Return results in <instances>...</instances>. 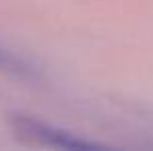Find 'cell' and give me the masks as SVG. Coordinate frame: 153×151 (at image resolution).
Wrapping results in <instances>:
<instances>
[{
  "label": "cell",
  "mask_w": 153,
  "mask_h": 151,
  "mask_svg": "<svg viewBox=\"0 0 153 151\" xmlns=\"http://www.w3.org/2000/svg\"><path fill=\"white\" fill-rule=\"evenodd\" d=\"M13 132L19 141L27 145H44V147H58V149H95L100 145L89 143L85 139H79L76 135H71L66 130H60L56 126H50L31 116H10Z\"/></svg>",
  "instance_id": "cell-1"
},
{
  "label": "cell",
  "mask_w": 153,
  "mask_h": 151,
  "mask_svg": "<svg viewBox=\"0 0 153 151\" xmlns=\"http://www.w3.org/2000/svg\"><path fill=\"white\" fill-rule=\"evenodd\" d=\"M0 71L15 73V75H21V77L27 73L25 64H23L19 58H15L8 50H4V48H0Z\"/></svg>",
  "instance_id": "cell-2"
}]
</instances>
